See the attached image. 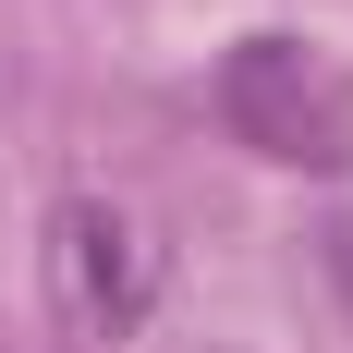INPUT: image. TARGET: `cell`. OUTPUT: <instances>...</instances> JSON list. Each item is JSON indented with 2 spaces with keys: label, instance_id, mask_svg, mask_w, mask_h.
I'll list each match as a JSON object with an SVG mask.
<instances>
[{
  "label": "cell",
  "instance_id": "6da1fadb",
  "mask_svg": "<svg viewBox=\"0 0 353 353\" xmlns=\"http://www.w3.org/2000/svg\"><path fill=\"white\" fill-rule=\"evenodd\" d=\"M219 122L281 171H341L353 159V73L317 37H244L219 61Z\"/></svg>",
  "mask_w": 353,
  "mask_h": 353
},
{
  "label": "cell",
  "instance_id": "7a4b0ae2",
  "mask_svg": "<svg viewBox=\"0 0 353 353\" xmlns=\"http://www.w3.org/2000/svg\"><path fill=\"white\" fill-rule=\"evenodd\" d=\"M37 281H49L61 341H134L146 305H159V244L122 195H61L37 232Z\"/></svg>",
  "mask_w": 353,
  "mask_h": 353
}]
</instances>
